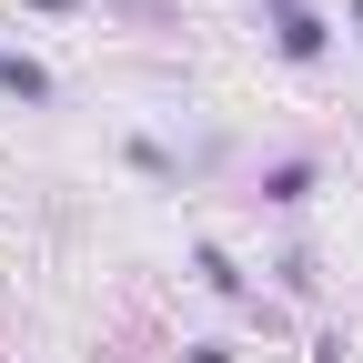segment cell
I'll return each instance as SVG.
<instances>
[{"label": "cell", "instance_id": "obj_1", "mask_svg": "<svg viewBox=\"0 0 363 363\" xmlns=\"http://www.w3.org/2000/svg\"><path fill=\"white\" fill-rule=\"evenodd\" d=\"M313 192H323V152H272V162L252 172V202H262V212H303Z\"/></svg>", "mask_w": 363, "mask_h": 363}, {"label": "cell", "instance_id": "obj_2", "mask_svg": "<svg viewBox=\"0 0 363 363\" xmlns=\"http://www.w3.org/2000/svg\"><path fill=\"white\" fill-rule=\"evenodd\" d=\"M192 283H202V293H222V303H242V313H252V323L272 333V303L252 293V272L233 262V242H212V233H202V242H192Z\"/></svg>", "mask_w": 363, "mask_h": 363}, {"label": "cell", "instance_id": "obj_3", "mask_svg": "<svg viewBox=\"0 0 363 363\" xmlns=\"http://www.w3.org/2000/svg\"><path fill=\"white\" fill-rule=\"evenodd\" d=\"M272 51H283L293 71H313V61H333V21L313 11V0H293V11H272Z\"/></svg>", "mask_w": 363, "mask_h": 363}, {"label": "cell", "instance_id": "obj_4", "mask_svg": "<svg viewBox=\"0 0 363 363\" xmlns=\"http://www.w3.org/2000/svg\"><path fill=\"white\" fill-rule=\"evenodd\" d=\"M121 162L142 182H162V192H192V162H182L172 142H152V131H121Z\"/></svg>", "mask_w": 363, "mask_h": 363}, {"label": "cell", "instance_id": "obj_5", "mask_svg": "<svg viewBox=\"0 0 363 363\" xmlns=\"http://www.w3.org/2000/svg\"><path fill=\"white\" fill-rule=\"evenodd\" d=\"M0 101H21V111H51V101H61V81L40 71L30 51H0Z\"/></svg>", "mask_w": 363, "mask_h": 363}, {"label": "cell", "instance_id": "obj_6", "mask_svg": "<svg viewBox=\"0 0 363 363\" xmlns=\"http://www.w3.org/2000/svg\"><path fill=\"white\" fill-rule=\"evenodd\" d=\"M272 293H293V303H313V293H323V262H313V242L272 252Z\"/></svg>", "mask_w": 363, "mask_h": 363}, {"label": "cell", "instance_id": "obj_7", "mask_svg": "<svg viewBox=\"0 0 363 363\" xmlns=\"http://www.w3.org/2000/svg\"><path fill=\"white\" fill-rule=\"evenodd\" d=\"M182 363H242V343L233 333H202V343H182Z\"/></svg>", "mask_w": 363, "mask_h": 363}, {"label": "cell", "instance_id": "obj_8", "mask_svg": "<svg viewBox=\"0 0 363 363\" xmlns=\"http://www.w3.org/2000/svg\"><path fill=\"white\" fill-rule=\"evenodd\" d=\"M303 363H353V333H343V323H323V333H313V353H303Z\"/></svg>", "mask_w": 363, "mask_h": 363}, {"label": "cell", "instance_id": "obj_9", "mask_svg": "<svg viewBox=\"0 0 363 363\" xmlns=\"http://www.w3.org/2000/svg\"><path fill=\"white\" fill-rule=\"evenodd\" d=\"M343 21H353V51H363V0H343Z\"/></svg>", "mask_w": 363, "mask_h": 363}, {"label": "cell", "instance_id": "obj_10", "mask_svg": "<svg viewBox=\"0 0 363 363\" xmlns=\"http://www.w3.org/2000/svg\"><path fill=\"white\" fill-rule=\"evenodd\" d=\"M30 11H91V0H30Z\"/></svg>", "mask_w": 363, "mask_h": 363}, {"label": "cell", "instance_id": "obj_11", "mask_svg": "<svg viewBox=\"0 0 363 363\" xmlns=\"http://www.w3.org/2000/svg\"><path fill=\"white\" fill-rule=\"evenodd\" d=\"M262 11H293V0H262Z\"/></svg>", "mask_w": 363, "mask_h": 363}]
</instances>
